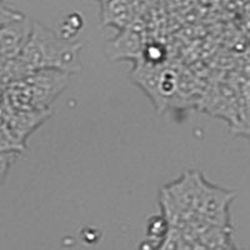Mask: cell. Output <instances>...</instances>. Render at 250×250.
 I'll use <instances>...</instances> for the list:
<instances>
[{"instance_id": "1", "label": "cell", "mask_w": 250, "mask_h": 250, "mask_svg": "<svg viewBox=\"0 0 250 250\" xmlns=\"http://www.w3.org/2000/svg\"><path fill=\"white\" fill-rule=\"evenodd\" d=\"M82 44L62 37L43 24L33 21V30L19 57L5 62L4 77L12 83L37 70H60L69 74L82 69Z\"/></svg>"}, {"instance_id": "2", "label": "cell", "mask_w": 250, "mask_h": 250, "mask_svg": "<svg viewBox=\"0 0 250 250\" xmlns=\"http://www.w3.org/2000/svg\"><path fill=\"white\" fill-rule=\"evenodd\" d=\"M70 74L60 70H37L5 86L1 103L20 110L48 109L69 83Z\"/></svg>"}, {"instance_id": "3", "label": "cell", "mask_w": 250, "mask_h": 250, "mask_svg": "<svg viewBox=\"0 0 250 250\" xmlns=\"http://www.w3.org/2000/svg\"><path fill=\"white\" fill-rule=\"evenodd\" d=\"M196 108L213 117L225 120L233 133L248 137V86L236 88L233 83L227 80H216L210 83L203 89Z\"/></svg>"}, {"instance_id": "4", "label": "cell", "mask_w": 250, "mask_h": 250, "mask_svg": "<svg viewBox=\"0 0 250 250\" xmlns=\"http://www.w3.org/2000/svg\"><path fill=\"white\" fill-rule=\"evenodd\" d=\"M235 196L234 191L211 184L202 175L194 214L207 224L231 227L230 204Z\"/></svg>"}, {"instance_id": "5", "label": "cell", "mask_w": 250, "mask_h": 250, "mask_svg": "<svg viewBox=\"0 0 250 250\" xmlns=\"http://www.w3.org/2000/svg\"><path fill=\"white\" fill-rule=\"evenodd\" d=\"M145 44L144 25L137 18L106 43V57L113 62H135L142 58Z\"/></svg>"}, {"instance_id": "6", "label": "cell", "mask_w": 250, "mask_h": 250, "mask_svg": "<svg viewBox=\"0 0 250 250\" xmlns=\"http://www.w3.org/2000/svg\"><path fill=\"white\" fill-rule=\"evenodd\" d=\"M51 115L50 108L35 109V110H20L9 108L0 102V117L4 125L10 133L14 142L20 148L25 144L26 139L39 125L43 124Z\"/></svg>"}, {"instance_id": "7", "label": "cell", "mask_w": 250, "mask_h": 250, "mask_svg": "<svg viewBox=\"0 0 250 250\" xmlns=\"http://www.w3.org/2000/svg\"><path fill=\"white\" fill-rule=\"evenodd\" d=\"M33 30V20L21 14L0 28V62L19 57Z\"/></svg>"}, {"instance_id": "8", "label": "cell", "mask_w": 250, "mask_h": 250, "mask_svg": "<svg viewBox=\"0 0 250 250\" xmlns=\"http://www.w3.org/2000/svg\"><path fill=\"white\" fill-rule=\"evenodd\" d=\"M137 18L129 0H105L100 3V21L103 26H109L119 31Z\"/></svg>"}, {"instance_id": "9", "label": "cell", "mask_w": 250, "mask_h": 250, "mask_svg": "<svg viewBox=\"0 0 250 250\" xmlns=\"http://www.w3.org/2000/svg\"><path fill=\"white\" fill-rule=\"evenodd\" d=\"M169 227L170 225H169L168 220L165 219L164 215L151 216L149 219L148 227H146V235H148V239H150L153 242H158V248H159L163 238H164L167 231H168Z\"/></svg>"}, {"instance_id": "10", "label": "cell", "mask_w": 250, "mask_h": 250, "mask_svg": "<svg viewBox=\"0 0 250 250\" xmlns=\"http://www.w3.org/2000/svg\"><path fill=\"white\" fill-rule=\"evenodd\" d=\"M140 59L151 62V64H164L167 59V50L159 43H146Z\"/></svg>"}, {"instance_id": "11", "label": "cell", "mask_w": 250, "mask_h": 250, "mask_svg": "<svg viewBox=\"0 0 250 250\" xmlns=\"http://www.w3.org/2000/svg\"><path fill=\"white\" fill-rule=\"evenodd\" d=\"M17 153L18 150H0V184L5 180L17 158Z\"/></svg>"}, {"instance_id": "12", "label": "cell", "mask_w": 250, "mask_h": 250, "mask_svg": "<svg viewBox=\"0 0 250 250\" xmlns=\"http://www.w3.org/2000/svg\"><path fill=\"white\" fill-rule=\"evenodd\" d=\"M19 15H21V13L10 8V6L4 3L3 0H0V28L5 25L6 23H9L10 20L18 18Z\"/></svg>"}, {"instance_id": "13", "label": "cell", "mask_w": 250, "mask_h": 250, "mask_svg": "<svg viewBox=\"0 0 250 250\" xmlns=\"http://www.w3.org/2000/svg\"><path fill=\"white\" fill-rule=\"evenodd\" d=\"M97 1H99V3H103V1H105V0H97Z\"/></svg>"}]
</instances>
